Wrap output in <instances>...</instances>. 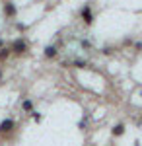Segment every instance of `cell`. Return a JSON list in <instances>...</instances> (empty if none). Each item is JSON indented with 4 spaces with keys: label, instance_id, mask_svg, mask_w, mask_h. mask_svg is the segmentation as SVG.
<instances>
[{
    "label": "cell",
    "instance_id": "277c9868",
    "mask_svg": "<svg viewBox=\"0 0 142 146\" xmlns=\"http://www.w3.org/2000/svg\"><path fill=\"white\" fill-rule=\"evenodd\" d=\"M4 16L6 18H16L18 16V8L14 2H4Z\"/></svg>",
    "mask_w": 142,
    "mask_h": 146
},
{
    "label": "cell",
    "instance_id": "8992f818",
    "mask_svg": "<svg viewBox=\"0 0 142 146\" xmlns=\"http://www.w3.org/2000/svg\"><path fill=\"white\" fill-rule=\"evenodd\" d=\"M22 107H23V111H25V113H31L33 111V101L31 100H23Z\"/></svg>",
    "mask_w": 142,
    "mask_h": 146
},
{
    "label": "cell",
    "instance_id": "9c48e42d",
    "mask_svg": "<svg viewBox=\"0 0 142 146\" xmlns=\"http://www.w3.org/2000/svg\"><path fill=\"white\" fill-rule=\"evenodd\" d=\"M74 66L76 68H86V60H74Z\"/></svg>",
    "mask_w": 142,
    "mask_h": 146
},
{
    "label": "cell",
    "instance_id": "6da1fadb",
    "mask_svg": "<svg viewBox=\"0 0 142 146\" xmlns=\"http://www.w3.org/2000/svg\"><path fill=\"white\" fill-rule=\"evenodd\" d=\"M18 129V123L14 119H4L0 123V140H6V138H12L14 133Z\"/></svg>",
    "mask_w": 142,
    "mask_h": 146
},
{
    "label": "cell",
    "instance_id": "3957f363",
    "mask_svg": "<svg viewBox=\"0 0 142 146\" xmlns=\"http://www.w3.org/2000/svg\"><path fill=\"white\" fill-rule=\"evenodd\" d=\"M80 18L84 20L86 25H92V23H94V14H92V6H90V4H86V6L80 10Z\"/></svg>",
    "mask_w": 142,
    "mask_h": 146
},
{
    "label": "cell",
    "instance_id": "5b68a950",
    "mask_svg": "<svg viewBox=\"0 0 142 146\" xmlns=\"http://www.w3.org/2000/svg\"><path fill=\"white\" fill-rule=\"evenodd\" d=\"M56 53H58V51H56V47H47V49H45V58H49V60H51V58H55L56 56Z\"/></svg>",
    "mask_w": 142,
    "mask_h": 146
},
{
    "label": "cell",
    "instance_id": "7a4b0ae2",
    "mask_svg": "<svg viewBox=\"0 0 142 146\" xmlns=\"http://www.w3.org/2000/svg\"><path fill=\"white\" fill-rule=\"evenodd\" d=\"M10 51H12V55H16V56L25 55V53H27V41H25V39H16V41L12 43Z\"/></svg>",
    "mask_w": 142,
    "mask_h": 146
},
{
    "label": "cell",
    "instance_id": "30bf717a",
    "mask_svg": "<svg viewBox=\"0 0 142 146\" xmlns=\"http://www.w3.org/2000/svg\"><path fill=\"white\" fill-rule=\"evenodd\" d=\"M2 47H4V41H2V39H0V49H2Z\"/></svg>",
    "mask_w": 142,
    "mask_h": 146
},
{
    "label": "cell",
    "instance_id": "52a82bcc",
    "mask_svg": "<svg viewBox=\"0 0 142 146\" xmlns=\"http://www.w3.org/2000/svg\"><path fill=\"white\" fill-rule=\"evenodd\" d=\"M10 55H12V51H10V49H4V47L0 49V60H6V58H8Z\"/></svg>",
    "mask_w": 142,
    "mask_h": 146
},
{
    "label": "cell",
    "instance_id": "8fae6325",
    "mask_svg": "<svg viewBox=\"0 0 142 146\" xmlns=\"http://www.w3.org/2000/svg\"><path fill=\"white\" fill-rule=\"evenodd\" d=\"M0 82H2V70H0Z\"/></svg>",
    "mask_w": 142,
    "mask_h": 146
},
{
    "label": "cell",
    "instance_id": "ba28073f",
    "mask_svg": "<svg viewBox=\"0 0 142 146\" xmlns=\"http://www.w3.org/2000/svg\"><path fill=\"white\" fill-rule=\"evenodd\" d=\"M125 133V125H117L115 129H113V136H121Z\"/></svg>",
    "mask_w": 142,
    "mask_h": 146
}]
</instances>
